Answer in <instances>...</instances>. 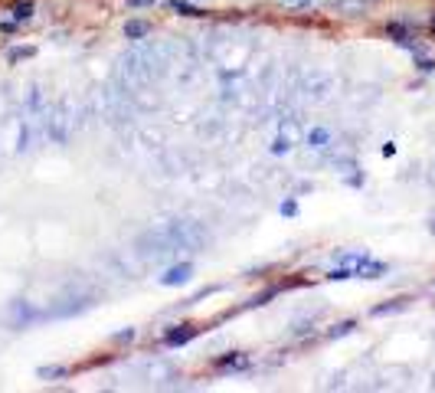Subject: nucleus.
<instances>
[{
    "label": "nucleus",
    "mask_w": 435,
    "mask_h": 393,
    "mask_svg": "<svg viewBox=\"0 0 435 393\" xmlns=\"http://www.w3.org/2000/svg\"><path fill=\"white\" fill-rule=\"evenodd\" d=\"M206 246H210V233H206L203 223H197V220H170V223H164V226L144 230V233L135 239L138 255L154 259V262L203 253Z\"/></svg>",
    "instance_id": "f257e3e1"
},
{
    "label": "nucleus",
    "mask_w": 435,
    "mask_h": 393,
    "mask_svg": "<svg viewBox=\"0 0 435 393\" xmlns=\"http://www.w3.org/2000/svg\"><path fill=\"white\" fill-rule=\"evenodd\" d=\"M383 272H386V266L376 262L373 255L344 249V253L334 255V269L328 272V279L330 282H347V279H380Z\"/></svg>",
    "instance_id": "f03ea898"
},
{
    "label": "nucleus",
    "mask_w": 435,
    "mask_h": 393,
    "mask_svg": "<svg viewBox=\"0 0 435 393\" xmlns=\"http://www.w3.org/2000/svg\"><path fill=\"white\" fill-rule=\"evenodd\" d=\"M125 73L135 85H151L154 79L167 73V59H164V50H154V46H144V50H135L131 56H125Z\"/></svg>",
    "instance_id": "7ed1b4c3"
},
{
    "label": "nucleus",
    "mask_w": 435,
    "mask_h": 393,
    "mask_svg": "<svg viewBox=\"0 0 435 393\" xmlns=\"http://www.w3.org/2000/svg\"><path fill=\"white\" fill-rule=\"evenodd\" d=\"M75 128V108L69 98H59L56 105L46 108V138L49 141H66Z\"/></svg>",
    "instance_id": "20e7f679"
},
{
    "label": "nucleus",
    "mask_w": 435,
    "mask_h": 393,
    "mask_svg": "<svg viewBox=\"0 0 435 393\" xmlns=\"http://www.w3.org/2000/svg\"><path fill=\"white\" fill-rule=\"evenodd\" d=\"M305 138V128H301V118H285V125L278 128V135L275 141H272V154L275 158H282V154H291L295 151V144Z\"/></svg>",
    "instance_id": "39448f33"
},
{
    "label": "nucleus",
    "mask_w": 435,
    "mask_h": 393,
    "mask_svg": "<svg viewBox=\"0 0 435 393\" xmlns=\"http://www.w3.org/2000/svg\"><path fill=\"white\" fill-rule=\"evenodd\" d=\"M305 144H308V151H318V154H324V151H330V144H334V131H330L328 125H314L305 131Z\"/></svg>",
    "instance_id": "423d86ee"
},
{
    "label": "nucleus",
    "mask_w": 435,
    "mask_h": 393,
    "mask_svg": "<svg viewBox=\"0 0 435 393\" xmlns=\"http://www.w3.org/2000/svg\"><path fill=\"white\" fill-rule=\"evenodd\" d=\"M197 334H200L197 325H177V328H170L167 334H164V344H167V348H183V344H190Z\"/></svg>",
    "instance_id": "0eeeda50"
},
{
    "label": "nucleus",
    "mask_w": 435,
    "mask_h": 393,
    "mask_svg": "<svg viewBox=\"0 0 435 393\" xmlns=\"http://www.w3.org/2000/svg\"><path fill=\"white\" fill-rule=\"evenodd\" d=\"M190 276H193V266L181 262V266L167 269V276H160V286H183V282H190Z\"/></svg>",
    "instance_id": "6e6552de"
},
{
    "label": "nucleus",
    "mask_w": 435,
    "mask_h": 393,
    "mask_svg": "<svg viewBox=\"0 0 435 393\" xmlns=\"http://www.w3.org/2000/svg\"><path fill=\"white\" fill-rule=\"evenodd\" d=\"M216 367H220V371H245V367H249V357H245L243 351H233V354H226V357H220Z\"/></svg>",
    "instance_id": "1a4fd4ad"
},
{
    "label": "nucleus",
    "mask_w": 435,
    "mask_h": 393,
    "mask_svg": "<svg viewBox=\"0 0 435 393\" xmlns=\"http://www.w3.org/2000/svg\"><path fill=\"white\" fill-rule=\"evenodd\" d=\"M125 36L128 40H144V36H151V23L148 20H128L125 23Z\"/></svg>",
    "instance_id": "9d476101"
},
{
    "label": "nucleus",
    "mask_w": 435,
    "mask_h": 393,
    "mask_svg": "<svg viewBox=\"0 0 435 393\" xmlns=\"http://www.w3.org/2000/svg\"><path fill=\"white\" fill-rule=\"evenodd\" d=\"M328 96H330V79H328V75H321L318 85H308V98H311V102H324Z\"/></svg>",
    "instance_id": "9b49d317"
},
{
    "label": "nucleus",
    "mask_w": 435,
    "mask_h": 393,
    "mask_svg": "<svg viewBox=\"0 0 435 393\" xmlns=\"http://www.w3.org/2000/svg\"><path fill=\"white\" fill-rule=\"evenodd\" d=\"M170 7L177 13H183V17H203V10L200 7H193L190 0H170Z\"/></svg>",
    "instance_id": "f8f14e48"
},
{
    "label": "nucleus",
    "mask_w": 435,
    "mask_h": 393,
    "mask_svg": "<svg viewBox=\"0 0 435 393\" xmlns=\"http://www.w3.org/2000/svg\"><path fill=\"white\" fill-rule=\"evenodd\" d=\"M13 23H23V20H30L33 17V0H23V3H17V7H13Z\"/></svg>",
    "instance_id": "ddd939ff"
},
{
    "label": "nucleus",
    "mask_w": 435,
    "mask_h": 393,
    "mask_svg": "<svg viewBox=\"0 0 435 393\" xmlns=\"http://www.w3.org/2000/svg\"><path fill=\"white\" fill-rule=\"evenodd\" d=\"M406 309V298H396L393 305H380V309H373V315H390V311H399Z\"/></svg>",
    "instance_id": "4468645a"
},
{
    "label": "nucleus",
    "mask_w": 435,
    "mask_h": 393,
    "mask_svg": "<svg viewBox=\"0 0 435 393\" xmlns=\"http://www.w3.org/2000/svg\"><path fill=\"white\" fill-rule=\"evenodd\" d=\"M353 328H357V325H353V321H340L337 328L330 331V338H344V334H351Z\"/></svg>",
    "instance_id": "2eb2a0df"
},
{
    "label": "nucleus",
    "mask_w": 435,
    "mask_h": 393,
    "mask_svg": "<svg viewBox=\"0 0 435 393\" xmlns=\"http://www.w3.org/2000/svg\"><path fill=\"white\" fill-rule=\"evenodd\" d=\"M295 213H298V203H295V200H285V203H282V216H295Z\"/></svg>",
    "instance_id": "dca6fc26"
},
{
    "label": "nucleus",
    "mask_w": 435,
    "mask_h": 393,
    "mask_svg": "<svg viewBox=\"0 0 435 393\" xmlns=\"http://www.w3.org/2000/svg\"><path fill=\"white\" fill-rule=\"evenodd\" d=\"M40 373H43V377H63L66 371H63V367H43Z\"/></svg>",
    "instance_id": "f3484780"
},
{
    "label": "nucleus",
    "mask_w": 435,
    "mask_h": 393,
    "mask_svg": "<svg viewBox=\"0 0 435 393\" xmlns=\"http://www.w3.org/2000/svg\"><path fill=\"white\" fill-rule=\"evenodd\" d=\"M154 0H128V7H151Z\"/></svg>",
    "instance_id": "a211bd4d"
},
{
    "label": "nucleus",
    "mask_w": 435,
    "mask_h": 393,
    "mask_svg": "<svg viewBox=\"0 0 435 393\" xmlns=\"http://www.w3.org/2000/svg\"><path fill=\"white\" fill-rule=\"evenodd\" d=\"M20 56H33V50H13L10 59H20Z\"/></svg>",
    "instance_id": "6ab92c4d"
},
{
    "label": "nucleus",
    "mask_w": 435,
    "mask_h": 393,
    "mask_svg": "<svg viewBox=\"0 0 435 393\" xmlns=\"http://www.w3.org/2000/svg\"><path fill=\"white\" fill-rule=\"evenodd\" d=\"M432 30H435V20H432Z\"/></svg>",
    "instance_id": "aec40b11"
}]
</instances>
